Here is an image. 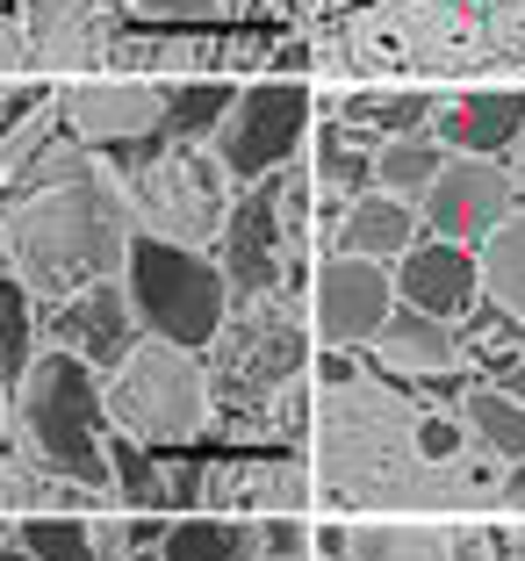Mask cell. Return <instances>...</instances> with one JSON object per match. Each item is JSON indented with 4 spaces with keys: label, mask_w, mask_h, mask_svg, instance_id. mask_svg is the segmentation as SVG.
I'll return each instance as SVG.
<instances>
[{
    "label": "cell",
    "mask_w": 525,
    "mask_h": 561,
    "mask_svg": "<svg viewBox=\"0 0 525 561\" xmlns=\"http://www.w3.org/2000/svg\"><path fill=\"white\" fill-rule=\"evenodd\" d=\"M123 260H130V202L115 195L101 173L36 187L8 216V274L44 302L123 280Z\"/></svg>",
    "instance_id": "cell-1"
},
{
    "label": "cell",
    "mask_w": 525,
    "mask_h": 561,
    "mask_svg": "<svg viewBox=\"0 0 525 561\" xmlns=\"http://www.w3.org/2000/svg\"><path fill=\"white\" fill-rule=\"evenodd\" d=\"M15 417L30 439V461L58 482L80 490H115L109 476V375H94L87 360L44 346L30 367V381L15 389Z\"/></svg>",
    "instance_id": "cell-2"
},
{
    "label": "cell",
    "mask_w": 525,
    "mask_h": 561,
    "mask_svg": "<svg viewBox=\"0 0 525 561\" xmlns=\"http://www.w3.org/2000/svg\"><path fill=\"white\" fill-rule=\"evenodd\" d=\"M123 296L145 339H166L181 353H209L216 331L230 324L238 296H230L224 266L202 245H173V238L130 231V260H123Z\"/></svg>",
    "instance_id": "cell-3"
},
{
    "label": "cell",
    "mask_w": 525,
    "mask_h": 561,
    "mask_svg": "<svg viewBox=\"0 0 525 561\" xmlns=\"http://www.w3.org/2000/svg\"><path fill=\"white\" fill-rule=\"evenodd\" d=\"M209 417V375L195 353L166 346V339H137V353L109 375V425L130 432L137 446H187Z\"/></svg>",
    "instance_id": "cell-4"
},
{
    "label": "cell",
    "mask_w": 525,
    "mask_h": 561,
    "mask_svg": "<svg viewBox=\"0 0 525 561\" xmlns=\"http://www.w3.org/2000/svg\"><path fill=\"white\" fill-rule=\"evenodd\" d=\"M209 353H216L209 397L230 403V411H260L281 381L303 375V360H310V339H303V324L281 310L274 296H260V302H238V310H230V324L216 331Z\"/></svg>",
    "instance_id": "cell-5"
},
{
    "label": "cell",
    "mask_w": 525,
    "mask_h": 561,
    "mask_svg": "<svg viewBox=\"0 0 525 561\" xmlns=\"http://www.w3.org/2000/svg\"><path fill=\"white\" fill-rule=\"evenodd\" d=\"M310 130H317L310 87L303 80H252V87H238V101H230L224 130L209 137V151L230 173V187H252V181H266V173H281V165L296 159Z\"/></svg>",
    "instance_id": "cell-6"
},
{
    "label": "cell",
    "mask_w": 525,
    "mask_h": 561,
    "mask_svg": "<svg viewBox=\"0 0 525 561\" xmlns=\"http://www.w3.org/2000/svg\"><path fill=\"white\" fill-rule=\"evenodd\" d=\"M123 202L137 209V231L173 238V245H202V238L224 231V216H230V173L216 159H202L195 145H166L151 165L130 173Z\"/></svg>",
    "instance_id": "cell-7"
},
{
    "label": "cell",
    "mask_w": 525,
    "mask_h": 561,
    "mask_svg": "<svg viewBox=\"0 0 525 561\" xmlns=\"http://www.w3.org/2000/svg\"><path fill=\"white\" fill-rule=\"evenodd\" d=\"M224 280L238 302H260V296H288V288H303V245L288 238V216H281V173H266V181L238 187V202H230L224 216Z\"/></svg>",
    "instance_id": "cell-8"
},
{
    "label": "cell",
    "mask_w": 525,
    "mask_h": 561,
    "mask_svg": "<svg viewBox=\"0 0 525 561\" xmlns=\"http://www.w3.org/2000/svg\"><path fill=\"white\" fill-rule=\"evenodd\" d=\"M58 123L80 145L109 151L115 173H137V165H151L173 145L166 137V87H151V80H80L58 101Z\"/></svg>",
    "instance_id": "cell-9"
},
{
    "label": "cell",
    "mask_w": 525,
    "mask_h": 561,
    "mask_svg": "<svg viewBox=\"0 0 525 561\" xmlns=\"http://www.w3.org/2000/svg\"><path fill=\"white\" fill-rule=\"evenodd\" d=\"M396 317V274L353 252H331L310 280V331L331 353H367L381 339V324Z\"/></svg>",
    "instance_id": "cell-10"
},
{
    "label": "cell",
    "mask_w": 525,
    "mask_h": 561,
    "mask_svg": "<svg viewBox=\"0 0 525 561\" xmlns=\"http://www.w3.org/2000/svg\"><path fill=\"white\" fill-rule=\"evenodd\" d=\"M511 202H518V187H511V173L497 159H446V173L425 187L418 216H425V238L482 252V238L511 216Z\"/></svg>",
    "instance_id": "cell-11"
},
{
    "label": "cell",
    "mask_w": 525,
    "mask_h": 561,
    "mask_svg": "<svg viewBox=\"0 0 525 561\" xmlns=\"http://www.w3.org/2000/svg\"><path fill=\"white\" fill-rule=\"evenodd\" d=\"M36 331H44V346L87 360L94 375H115V367L137 353V317H130L123 280H101V288H80V296H66V302H44Z\"/></svg>",
    "instance_id": "cell-12"
},
{
    "label": "cell",
    "mask_w": 525,
    "mask_h": 561,
    "mask_svg": "<svg viewBox=\"0 0 525 561\" xmlns=\"http://www.w3.org/2000/svg\"><path fill=\"white\" fill-rule=\"evenodd\" d=\"M389 274H396V302L446 317V324H460L482 302V260L468 245H446V238H418Z\"/></svg>",
    "instance_id": "cell-13"
},
{
    "label": "cell",
    "mask_w": 525,
    "mask_h": 561,
    "mask_svg": "<svg viewBox=\"0 0 525 561\" xmlns=\"http://www.w3.org/2000/svg\"><path fill=\"white\" fill-rule=\"evenodd\" d=\"M525 130V94L518 87H460L432 108V137L454 159H504Z\"/></svg>",
    "instance_id": "cell-14"
},
{
    "label": "cell",
    "mask_w": 525,
    "mask_h": 561,
    "mask_svg": "<svg viewBox=\"0 0 525 561\" xmlns=\"http://www.w3.org/2000/svg\"><path fill=\"white\" fill-rule=\"evenodd\" d=\"M375 367L381 375H396V381H460L468 375V353H460V331L446 324V317H425V310H411V302H396V317L381 324V339L375 346Z\"/></svg>",
    "instance_id": "cell-15"
},
{
    "label": "cell",
    "mask_w": 525,
    "mask_h": 561,
    "mask_svg": "<svg viewBox=\"0 0 525 561\" xmlns=\"http://www.w3.org/2000/svg\"><path fill=\"white\" fill-rule=\"evenodd\" d=\"M425 238V216H418V202L403 195H353L339 209V231H331V252H353V260H375V266H396L403 252Z\"/></svg>",
    "instance_id": "cell-16"
},
{
    "label": "cell",
    "mask_w": 525,
    "mask_h": 561,
    "mask_svg": "<svg viewBox=\"0 0 525 561\" xmlns=\"http://www.w3.org/2000/svg\"><path fill=\"white\" fill-rule=\"evenodd\" d=\"M310 145H317V165H310L317 187H331L339 202L375 195V159H381V137L375 130H361V123H345V116H324L310 130Z\"/></svg>",
    "instance_id": "cell-17"
},
{
    "label": "cell",
    "mask_w": 525,
    "mask_h": 561,
    "mask_svg": "<svg viewBox=\"0 0 525 561\" xmlns=\"http://www.w3.org/2000/svg\"><path fill=\"white\" fill-rule=\"evenodd\" d=\"M460 425L476 432L497 461H525V397L511 381H468L460 389Z\"/></svg>",
    "instance_id": "cell-18"
},
{
    "label": "cell",
    "mask_w": 525,
    "mask_h": 561,
    "mask_svg": "<svg viewBox=\"0 0 525 561\" xmlns=\"http://www.w3.org/2000/svg\"><path fill=\"white\" fill-rule=\"evenodd\" d=\"M454 331H460V353H468V375H476V381H497V375H518V367H525V324L504 317L490 296L460 317Z\"/></svg>",
    "instance_id": "cell-19"
},
{
    "label": "cell",
    "mask_w": 525,
    "mask_h": 561,
    "mask_svg": "<svg viewBox=\"0 0 525 561\" xmlns=\"http://www.w3.org/2000/svg\"><path fill=\"white\" fill-rule=\"evenodd\" d=\"M432 108H440V101H432L425 87H361V94L331 101V116L361 123V130H375V137H418V130H432Z\"/></svg>",
    "instance_id": "cell-20"
},
{
    "label": "cell",
    "mask_w": 525,
    "mask_h": 561,
    "mask_svg": "<svg viewBox=\"0 0 525 561\" xmlns=\"http://www.w3.org/2000/svg\"><path fill=\"white\" fill-rule=\"evenodd\" d=\"M159 561H260V526L252 518H173Z\"/></svg>",
    "instance_id": "cell-21"
},
{
    "label": "cell",
    "mask_w": 525,
    "mask_h": 561,
    "mask_svg": "<svg viewBox=\"0 0 525 561\" xmlns=\"http://www.w3.org/2000/svg\"><path fill=\"white\" fill-rule=\"evenodd\" d=\"M446 159H454V151H446L432 130H418V137H381L375 187H381V195H403V202H425V187L446 173Z\"/></svg>",
    "instance_id": "cell-22"
},
{
    "label": "cell",
    "mask_w": 525,
    "mask_h": 561,
    "mask_svg": "<svg viewBox=\"0 0 525 561\" xmlns=\"http://www.w3.org/2000/svg\"><path fill=\"white\" fill-rule=\"evenodd\" d=\"M476 260H482V296H490L504 317L525 324V209H511L504 224L482 238Z\"/></svg>",
    "instance_id": "cell-23"
},
{
    "label": "cell",
    "mask_w": 525,
    "mask_h": 561,
    "mask_svg": "<svg viewBox=\"0 0 525 561\" xmlns=\"http://www.w3.org/2000/svg\"><path fill=\"white\" fill-rule=\"evenodd\" d=\"M230 101H238V87L230 80H173L166 87V137L173 145H202V137L224 130Z\"/></svg>",
    "instance_id": "cell-24"
},
{
    "label": "cell",
    "mask_w": 525,
    "mask_h": 561,
    "mask_svg": "<svg viewBox=\"0 0 525 561\" xmlns=\"http://www.w3.org/2000/svg\"><path fill=\"white\" fill-rule=\"evenodd\" d=\"M44 353V331H36V310H30V288L15 274L0 280V389H22Z\"/></svg>",
    "instance_id": "cell-25"
},
{
    "label": "cell",
    "mask_w": 525,
    "mask_h": 561,
    "mask_svg": "<svg viewBox=\"0 0 525 561\" xmlns=\"http://www.w3.org/2000/svg\"><path fill=\"white\" fill-rule=\"evenodd\" d=\"M15 547L30 561H101V547H94V526H87L80 512H30L15 526Z\"/></svg>",
    "instance_id": "cell-26"
},
{
    "label": "cell",
    "mask_w": 525,
    "mask_h": 561,
    "mask_svg": "<svg viewBox=\"0 0 525 561\" xmlns=\"http://www.w3.org/2000/svg\"><path fill=\"white\" fill-rule=\"evenodd\" d=\"M109 476H115V490L130 496L137 512H166V468H159V454L137 446L130 432H115V425H109Z\"/></svg>",
    "instance_id": "cell-27"
},
{
    "label": "cell",
    "mask_w": 525,
    "mask_h": 561,
    "mask_svg": "<svg viewBox=\"0 0 525 561\" xmlns=\"http://www.w3.org/2000/svg\"><path fill=\"white\" fill-rule=\"evenodd\" d=\"M353 561H454V540L432 526H361Z\"/></svg>",
    "instance_id": "cell-28"
},
{
    "label": "cell",
    "mask_w": 525,
    "mask_h": 561,
    "mask_svg": "<svg viewBox=\"0 0 525 561\" xmlns=\"http://www.w3.org/2000/svg\"><path fill=\"white\" fill-rule=\"evenodd\" d=\"M482 44H490V58H525V0H504L482 15Z\"/></svg>",
    "instance_id": "cell-29"
},
{
    "label": "cell",
    "mask_w": 525,
    "mask_h": 561,
    "mask_svg": "<svg viewBox=\"0 0 525 561\" xmlns=\"http://www.w3.org/2000/svg\"><path fill=\"white\" fill-rule=\"evenodd\" d=\"M411 454L425 468H446L460 454V425H454V417H418V425H411Z\"/></svg>",
    "instance_id": "cell-30"
},
{
    "label": "cell",
    "mask_w": 525,
    "mask_h": 561,
    "mask_svg": "<svg viewBox=\"0 0 525 561\" xmlns=\"http://www.w3.org/2000/svg\"><path fill=\"white\" fill-rule=\"evenodd\" d=\"M252 526H260V554L266 561H303V547H310L303 518H288V512H266V518H252Z\"/></svg>",
    "instance_id": "cell-31"
},
{
    "label": "cell",
    "mask_w": 525,
    "mask_h": 561,
    "mask_svg": "<svg viewBox=\"0 0 525 561\" xmlns=\"http://www.w3.org/2000/svg\"><path fill=\"white\" fill-rule=\"evenodd\" d=\"M87 8H94V0H30L36 36H44V44H66V36H80Z\"/></svg>",
    "instance_id": "cell-32"
},
{
    "label": "cell",
    "mask_w": 525,
    "mask_h": 561,
    "mask_svg": "<svg viewBox=\"0 0 525 561\" xmlns=\"http://www.w3.org/2000/svg\"><path fill=\"white\" fill-rule=\"evenodd\" d=\"M224 0H130V15L145 22H216Z\"/></svg>",
    "instance_id": "cell-33"
},
{
    "label": "cell",
    "mask_w": 525,
    "mask_h": 561,
    "mask_svg": "<svg viewBox=\"0 0 525 561\" xmlns=\"http://www.w3.org/2000/svg\"><path fill=\"white\" fill-rule=\"evenodd\" d=\"M310 547H317L324 561H353V526H317Z\"/></svg>",
    "instance_id": "cell-34"
},
{
    "label": "cell",
    "mask_w": 525,
    "mask_h": 561,
    "mask_svg": "<svg viewBox=\"0 0 525 561\" xmlns=\"http://www.w3.org/2000/svg\"><path fill=\"white\" fill-rule=\"evenodd\" d=\"M317 375H324L331 389H345V381H353V353H331V346H324V360H317Z\"/></svg>",
    "instance_id": "cell-35"
},
{
    "label": "cell",
    "mask_w": 525,
    "mask_h": 561,
    "mask_svg": "<svg viewBox=\"0 0 525 561\" xmlns=\"http://www.w3.org/2000/svg\"><path fill=\"white\" fill-rule=\"evenodd\" d=\"M504 512L525 518V461H511V476H504Z\"/></svg>",
    "instance_id": "cell-36"
},
{
    "label": "cell",
    "mask_w": 525,
    "mask_h": 561,
    "mask_svg": "<svg viewBox=\"0 0 525 561\" xmlns=\"http://www.w3.org/2000/svg\"><path fill=\"white\" fill-rule=\"evenodd\" d=\"M504 173H511V187H518V195H525V130H518V145L504 151Z\"/></svg>",
    "instance_id": "cell-37"
},
{
    "label": "cell",
    "mask_w": 525,
    "mask_h": 561,
    "mask_svg": "<svg viewBox=\"0 0 525 561\" xmlns=\"http://www.w3.org/2000/svg\"><path fill=\"white\" fill-rule=\"evenodd\" d=\"M454 561H490V554H482V540H468V533H460V540H454Z\"/></svg>",
    "instance_id": "cell-38"
},
{
    "label": "cell",
    "mask_w": 525,
    "mask_h": 561,
    "mask_svg": "<svg viewBox=\"0 0 525 561\" xmlns=\"http://www.w3.org/2000/svg\"><path fill=\"white\" fill-rule=\"evenodd\" d=\"M0 561H30V554H22V547H15V540H0Z\"/></svg>",
    "instance_id": "cell-39"
},
{
    "label": "cell",
    "mask_w": 525,
    "mask_h": 561,
    "mask_svg": "<svg viewBox=\"0 0 525 561\" xmlns=\"http://www.w3.org/2000/svg\"><path fill=\"white\" fill-rule=\"evenodd\" d=\"M454 8H482V15H490V8H504V0H454Z\"/></svg>",
    "instance_id": "cell-40"
},
{
    "label": "cell",
    "mask_w": 525,
    "mask_h": 561,
    "mask_svg": "<svg viewBox=\"0 0 525 561\" xmlns=\"http://www.w3.org/2000/svg\"><path fill=\"white\" fill-rule=\"evenodd\" d=\"M123 561H159V547H137V554H123Z\"/></svg>",
    "instance_id": "cell-41"
},
{
    "label": "cell",
    "mask_w": 525,
    "mask_h": 561,
    "mask_svg": "<svg viewBox=\"0 0 525 561\" xmlns=\"http://www.w3.org/2000/svg\"><path fill=\"white\" fill-rule=\"evenodd\" d=\"M511 389H518V397H525V367H518V375H511Z\"/></svg>",
    "instance_id": "cell-42"
},
{
    "label": "cell",
    "mask_w": 525,
    "mask_h": 561,
    "mask_svg": "<svg viewBox=\"0 0 525 561\" xmlns=\"http://www.w3.org/2000/svg\"><path fill=\"white\" fill-rule=\"evenodd\" d=\"M0 425H8V403H0Z\"/></svg>",
    "instance_id": "cell-43"
},
{
    "label": "cell",
    "mask_w": 525,
    "mask_h": 561,
    "mask_svg": "<svg viewBox=\"0 0 525 561\" xmlns=\"http://www.w3.org/2000/svg\"><path fill=\"white\" fill-rule=\"evenodd\" d=\"M0 540H8V526H0Z\"/></svg>",
    "instance_id": "cell-44"
},
{
    "label": "cell",
    "mask_w": 525,
    "mask_h": 561,
    "mask_svg": "<svg viewBox=\"0 0 525 561\" xmlns=\"http://www.w3.org/2000/svg\"><path fill=\"white\" fill-rule=\"evenodd\" d=\"M0 280H8V274H0Z\"/></svg>",
    "instance_id": "cell-45"
},
{
    "label": "cell",
    "mask_w": 525,
    "mask_h": 561,
    "mask_svg": "<svg viewBox=\"0 0 525 561\" xmlns=\"http://www.w3.org/2000/svg\"><path fill=\"white\" fill-rule=\"evenodd\" d=\"M260 561H266V554H260Z\"/></svg>",
    "instance_id": "cell-46"
}]
</instances>
